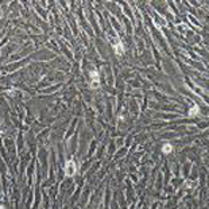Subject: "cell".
<instances>
[{
    "label": "cell",
    "mask_w": 209,
    "mask_h": 209,
    "mask_svg": "<svg viewBox=\"0 0 209 209\" xmlns=\"http://www.w3.org/2000/svg\"><path fill=\"white\" fill-rule=\"evenodd\" d=\"M115 51L117 53V54H123V46H122V43H119V45L115 47Z\"/></svg>",
    "instance_id": "obj_4"
},
{
    "label": "cell",
    "mask_w": 209,
    "mask_h": 209,
    "mask_svg": "<svg viewBox=\"0 0 209 209\" xmlns=\"http://www.w3.org/2000/svg\"><path fill=\"white\" fill-rule=\"evenodd\" d=\"M193 185H196V183L194 182H189V181L186 182V186H193Z\"/></svg>",
    "instance_id": "obj_5"
},
{
    "label": "cell",
    "mask_w": 209,
    "mask_h": 209,
    "mask_svg": "<svg viewBox=\"0 0 209 209\" xmlns=\"http://www.w3.org/2000/svg\"><path fill=\"white\" fill-rule=\"evenodd\" d=\"M162 151H163L165 154H169L170 151H173V147H171V144H165V146L162 147Z\"/></svg>",
    "instance_id": "obj_2"
},
{
    "label": "cell",
    "mask_w": 209,
    "mask_h": 209,
    "mask_svg": "<svg viewBox=\"0 0 209 209\" xmlns=\"http://www.w3.org/2000/svg\"><path fill=\"white\" fill-rule=\"evenodd\" d=\"M197 112H198V107L194 105L193 108L190 109V113H189V115H190V116H194V115H197Z\"/></svg>",
    "instance_id": "obj_3"
},
{
    "label": "cell",
    "mask_w": 209,
    "mask_h": 209,
    "mask_svg": "<svg viewBox=\"0 0 209 209\" xmlns=\"http://www.w3.org/2000/svg\"><path fill=\"white\" fill-rule=\"evenodd\" d=\"M77 171V167H76V162L74 160H68L66 165H65V174L68 177H73Z\"/></svg>",
    "instance_id": "obj_1"
}]
</instances>
